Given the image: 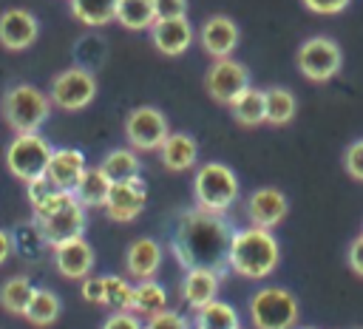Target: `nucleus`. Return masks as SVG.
Segmentation results:
<instances>
[{
	"label": "nucleus",
	"instance_id": "f257e3e1",
	"mask_svg": "<svg viewBox=\"0 0 363 329\" xmlns=\"http://www.w3.org/2000/svg\"><path fill=\"white\" fill-rule=\"evenodd\" d=\"M230 238H233V230L218 213H207L196 207L179 218L176 235H173V252L184 269L210 267L216 272H224Z\"/></svg>",
	"mask_w": 363,
	"mask_h": 329
},
{
	"label": "nucleus",
	"instance_id": "f03ea898",
	"mask_svg": "<svg viewBox=\"0 0 363 329\" xmlns=\"http://www.w3.org/2000/svg\"><path fill=\"white\" fill-rule=\"evenodd\" d=\"M278 258H281V247L272 230H261L252 224L244 230H233L230 250H227V269H233L235 275L261 281L272 275V269L278 267Z\"/></svg>",
	"mask_w": 363,
	"mask_h": 329
},
{
	"label": "nucleus",
	"instance_id": "7ed1b4c3",
	"mask_svg": "<svg viewBox=\"0 0 363 329\" xmlns=\"http://www.w3.org/2000/svg\"><path fill=\"white\" fill-rule=\"evenodd\" d=\"M0 108L14 133H34L51 116V96L31 82H17L3 94Z\"/></svg>",
	"mask_w": 363,
	"mask_h": 329
},
{
	"label": "nucleus",
	"instance_id": "20e7f679",
	"mask_svg": "<svg viewBox=\"0 0 363 329\" xmlns=\"http://www.w3.org/2000/svg\"><path fill=\"white\" fill-rule=\"evenodd\" d=\"M238 193H241L238 176L221 162H207L193 176V199L199 210L224 216L238 201Z\"/></svg>",
	"mask_w": 363,
	"mask_h": 329
},
{
	"label": "nucleus",
	"instance_id": "39448f33",
	"mask_svg": "<svg viewBox=\"0 0 363 329\" xmlns=\"http://www.w3.org/2000/svg\"><path fill=\"white\" fill-rule=\"evenodd\" d=\"M51 153H54V147H51V142L40 130H34V133H17L9 142V147H6V167H9V173L14 179H20V182L28 184V182L45 176L48 162H51Z\"/></svg>",
	"mask_w": 363,
	"mask_h": 329
},
{
	"label": "nucleus",
	"instance_id": "423d86ee",
	"mask_svg": "<svg viewBox=\"0 0 363 329\" xmlns=\"http://www.w3.org/2000/svg\"><path fill=\"white\" fill-rule=\"evenodd\" d=\"M250 320L255 329H292L298 320V298L286 286H261L250 298Z\"/></svg>",
	"mask_w": 363,
	"mask_h": 329
},
{
	"label": "nucleus",
	"instance_id": "0eeeda50",
	"mask_svg": "<svg viewBox=\"0 0 363 329\" xmlns=\"http://www.w3.org/2000/svg\"><path fill=\"white\" fill-rule=\"evenodd\" d=\"M295 65L306 79L326 82L340 71L343 54H340V45L332 37L318 34V37H309V40L301 43V48L295 54Z\"/></svg>",
	"mask_w": 363,
	"mask_h": 329
},
{
	"label": "nucleus",
	"instance_id": "6e6552de",
	"mask_svg": "<svg viewBox=\"0 0 363 329\" xmlns=\"http://www.w3.org/2000/svg\"><path fill=\"white\" fill-rule=\"evenodd\" d=\"M48 96H51V105L62 111H82L96 96V77L82 65L65 68L51 79Z\"/></svg>",
	"mask_w": 363,
	"mask_h": 329
},
{
	"label": "nucleus",
	"instance_id": "1a4fd4ad",
	"mask_svg": "<svg viewBox=\"0 0 363 329\" xmlns=\"http://www.w3.org/2000/svg\"><path fill=\"white\" fill-rule=\"evenodd\" d=\"M167 133V119L153 105H139L125 119V139L133 150H159Z\"/></svg>",
	"mask_w": 363,
	"mask_h": 329
},
{
	"label": "nucleus",
	"instance_id": "9d476101",
	"mask_svg": "<svg viewBox=\"0 0 363 329\" xmlns=\"http://www.w3.org/2000/svg\"><path fill=\"white\" fill-rule=\"evenodd\" d=\"M204 88L216 102L230 105L235 96H241L250 88V71L244 62H238L233 57L216 60L204 74Z\"/></svg>",
	"mask_w": 363,
	"mask_h": 329
},
{
	"label": "nucleus",
	"instance_id": "9b49d317",
	"mask_svg": "<svg viewBox=\"0 0 363 329\" xmlns=\"http://www.w3.org/2000/svg\"><path fill=\"white\" fill-rule=\"evenodd\" d=\"M37 227H40V238L51 247L65 244L71 238H79L85 230V207L77 199H68L57 213L37 221Z\"/></svg>",
	"mask_w": 363,
	"mask_h": 329
},
{
	"label": "nucleus",
	"instance_id": "f8f14e48",
	"mask_svg": "<svg viewBox=\"0 0 363 329\" xmlns=\"http://www.w3.org/2000/svg\"><path fill=\"white\" fill-rule=\"evenodd\" d=\"M147 204V184L139 179H130V182H116L111 184V193H108V201H105V213L111 221L116 224H128L133 221Z\"/></svg>",
	"mask_w": 363,
	"mask_h": 329
},
{
	"label": "nucleus",
	"instance_id": "ddd939ff",
	"mask_svg": "<svg viewBox=\"0 0 363 329\" xmlns=\"http://www.w3.org/2000/svg\"><path fill=\"white\" fill-rule=\"evenodd\" d=\"M241 40V31L238 26L227 17V14H213L201 23L199 28V43L201 48L213 57V60H224V57H233L235 45Z\"/></svg>",
	"mask_w": 363,
	"mask_h": 329
},
{
	"label": "nucleus",
	"instance_id": "4468645a",
	"mask_svg": "<svg viewBox=\"0 0 363 329\" xmlns=\"http://www.w3.org/2000/svg\"><path fill=\"white\" fill-rule=\"evenodd\" d=\"M286 210H289V201L278 187H258L247 199V218L252 227H261V230L278 227Z\"/></svg>",
	"mask_w": 363,
	"mask_h": 329
},
{
	"label": "nucleus",
	"instance_id": "2eb2a0df",
	"mask_svg": "<svg viewBox=\"0 0 363 329\" xmlns=\"http://www.w3.org/2000/svg\"><path fill=\"white\" fill-rule=\"evenodd\" d=\"M40 34V23L26 9H6L0 14V45L6 51H26L34 45Z\"/></svg>",
	"mask_w": 363,
	"mask_h": 329
},
{
	"label": "nucleus",
	"instance_id": "dca6fc26",
	"mask_svg": "<svg viewBox=\"0 0 363 329\" xmlns=\"http://www.w3.org/2000/svg\"><path fill=\"white\" fill-rule=\"evenodd\" d=\"M94 247L79 235V238H71L65 244H57L54 247V267L62 278H71V281H82L91 275L94 269Z\"/></svg>",
	"mask_w": 363,
	"mask_h": 329
},
{
	"label": "nucleus",
	"instance_id": "f3484780",
	"mask_svg": "<svg viewBox=\"0 0 363 329\" xmlns=\"http://www.w3.org/2000/svg\"><path fill=\"white\" fill-rule=\"evenodd\" d=\"M85 170H88V164H85V153H82V150H77V147H57V150L51 153L45 179H48L57 190L74 193V187H77V182L82 179Z\"/></svg>",
	"mask_w": 363,
	"mask_h": 329
},
{
	"label": "nucleus",
	"instance_id": "a211bd4d",
	"mask_svg": "<svg viewBox=\"0 0 363 329\" xmlns=\"http://www.w3.org/2000/svg\"><path fill=\"white\" fill-rule=\"evenodd\" d=\"M153 45L167 54V57H179L193 45V26L187 17H170V20H156L150 28Z\"/></svg>",
	"mask_w": 363,
	"mask_h": 329
},
{
	"label": "nucleus",
	"instance_id": "6ab92c4d",
	"mask_svg": "<svg viewBox=\"0 0 363 329\" xmlns=\"http://www.w3.org/2000/svg\"><path fill=\"white\" fill-rule=\"evenodd\" d=\"M218 286H221V272L210 267H193L182 281V298L190 309H201L204 303L216 301Z\"/></svg>",
	"mask_w": 363,
	"mask_h": 329
},
{
	"label": "nucleus",
	"instance_id": "aec40b11",
	"mask_svg": "<svg viewBox=\"0 0 363 329\" xmlns=\"http://www.w3.org/2000/svg\"><path fill=\"white\" fill-rule=\"evenodd\" d=\"M159 267H162V247H159V241H153L147 235L130 241V247L125 252V269H128L130 278L150 281L159 272Z\"/></svg>",
	"mask_w": 363,
	"mask_h": 329
},
{
	"label": "nucleus",
	"instance_id": "412c9836",
	"mask_svg": "<svg viewBox=\"0 0 363 329\" xmlns=\"http://www.w3.org/2000/svg\"><path fill=\"white\" fill-rule=\"evenodd\" d=\"M159 156H162V164L167 170H187L196 164L199 159V145L190 133H167V139L162 142L159 147Z\"/></svg>",
	"mask_w": 363,
	"mask_h": 329
},
{
	"label": "nucleus",
	"instance_id": "4be33fe9",
	"mask_svg": "<svg viewBox=\"0 0 363 329\" xmlns=\"http://www.w3.org/2000/svg\"><path fill=\"white\" fill-rule=\"evenodd\" d=\"M99 170L111 179V184H116V182L139 179V173H142V162H139V156H136L130 147H113V150H108V153L102 156Z\"/></svg>",
	"mask_w": 363,
	"mask_h": 329
},
{
	"label": "nucleus",
	"instance_id": "5701e85b",
	"mask_svg": "<svg viewBox=\"0 0 363 329\" xmlns=\"http://www.w3.org/2000/svg\"><path fill=\"white\" fill-rule=\"evenodd\" d=\"M111 193V179L99 170V167H88L82 173V179L74 187V199L88 210V207H105Z\"/></svg>",
	"mask_w": 363,
	"mask_h": 329
},
{
	"label": "nucleus",
	"instance_id": "b1692460",
	"mask_svg": "<svg viewBox=\"0 0 363 329\" xmlns=\"http://www.w3.org/2000/svg\"><path fill=\"white\" fill-rule=\"evenodd\" d=\"M230 111H233V119L238 125H247V128H255L261 122H267V102H264V91L261 88H247L241 96H235L230 102Z\"/></svg>",
	"mask_w": 363,
	"mask_h": 329
},
{
	"label": "nucleus",
	"instance_id": "393cba45",
	"mask_svg": "<svg viewBox=\"0 0 363 329\" xmlns=\"http://www.w3.org/2000/svg\"><path fill=\"white\" fill-rule=\"evenodd\" d=\"M116 23L128 31H145L156 23L153 0H119L116 3Z\"/></svg>",
	"mask_w": 363,
	"mask_h": 329
},
{
	"label": "nucleus",
	"instance_id": "a878e982",
	"mask_svg": "<svg viewBox=\"0 0 363 329\" xmlns=\"http://www.w3.org/2000/svg\"><path fill=\"white\" fill-rule=\"evenodd\" d=\"M193 329H241L238 326V312L227 301H210L201 309H196Z\"/></svg>",
	"mask_w": 363,
	"mask_h": 329
},
{
	"label": "nucleus",
	"instance_id": "bb28decb",
	"mask_svg": "<svg viewBox=\"0 0 363 329\" xmlns=\"http://www.w3.org/2000/svg\"><path fill=\"white\" fill-rule=\"evenodd\" d=\"M116 3L119 0H71V14L88 28H102L116 20Z\"/></svg>",
	"mask_w": 363,
	"mask_h": 329
},
{
	"label": "nucleus",
	"instance_id": "cd10ccee",
	"mask_svg": "<svg viewBox=\"0 0 363 329\" xmlns=\"http://www.w3.org/2000/svg\"><path fill=\"white\" fill-rule=\"evenodd\" d=\"M62 312V303L57 298V292L45 289V286H37L31 301H28V309H26V320L34 323V326H51Z\"/></svg>",
	"mask_w": 363,
	"mask_h": 329
},
{
	"label": "nucleus",
	"instance_id": "c85d7f7f",
	"mask_svg": "<svg viewBox=\"0 0 363 329\" xmlns=\"http://www.w3.org/2000/svg\"><path fill=\"white\" fill-rule=\"evenodd\" d=\"M162 309H167V292H164V286H162L159 281H153V278H150V281H139V284L133 286L130 312L150 318V315H156V312H162Z\"/></svg>",
	"mask_w": 363,
	"mask_h": 329
},
{
	"label": "nucleus",
	"instance_id": "c756f323",
	"mask_svg": "<svg viewBox=\"0 0 363 329\" xmlns=\"http://www.w3.org/2000/svg\"><path fill=\"white\" fill-rule=\"evenodd\" d=\"M34 289L37 286L26 275H14V278L3 281V286H0V306L6 312H11V315H26Z\"/></svg>",
	"mask_w": 363,
	"mask_h": 329
},
{
	"label": "nucleus",
	"instance_id": "7c9ffc66",
	"mask_svg": "<svg viewBox=\"0 0 363 329\" xmlns=\"http://www.w3.org/2000/svg\"><path fill=\"white\" fill-rule=\"evenodd\" d=\"M264 102H267V122L269 125H286L298 111L295 94L289 88H281V85L267 88L264 91Z\"/></svg>",
	"mask_w": 363,
	"mask_h": 329
},
{
	"label": "nucleus",
	"instance_id": "2f4dec72",
	"mask_svg": "<svg viewBox=\"0 0 363 329\" xmlns=\"http://www.w3.org/2000/svg\"><path fill=\"white\" fill-rule=\"evenodd\" d=\"M105 278V306H111L113 312H130L133 303V284L122 275H102Z\"/></svg>",
	"mask_w": 363,
	"mask_h": 329
},
{
	"label": "nucleus",
	"instance_id": "473e14b6",
	"mask_svg": "<svg viewBox=\"0 0 363 329\" xmlns=\"http://www.w3.org/2000/svg\"><path fill=\"white\" fill-rule=\"evenodd\" d=\"M145 329H193L190 320L176 309H162L145 320Z\"/></svg>",
	"mask_w": 363,
	"mask_h": 329
},
{
	"label": "nucleus",
	"instance_id": "72a5a7b5",
	"mask_svg": "<svg viewBox=\"0 0 363 329\" xmlns=\"http://www.w3.org/2000/svg\"><path fill=\"white\" fill-rule=\"evenodd\" d=\"M343 164H346V173L357 182H363V139L352 142L343 153Z\"/></svg>",
	"mask_w": 363,
	"mask_h": 329
},
{
	"label": "nucleus",
	"instance_id": "f704fd0d",
	"mask_svg": "<svg viewBox=\"0 0 363 329\" xmlns=\"http://www.w3.org/2000/svg\"><path fill=\"white\" fill-rule=\"evenodd\" d=\"M79 292H82V298H85L88 303H102V301H105V278H94V275L82 278Z\"/></svg>",
	"mask_w": 363,
	"mask_h": 329
},
{
	"label": "nucleus",
	"instance_id": "c9c22d12",
	"mask_svg": "<svg viewBox=\"0 0 363 329\" xmlns=\"http://www.w3.org/2000/svg\"><path fill=\"white\" fill-rule=\"evenodd\" d=\"M102 329H145V323L133 312H111L108 320L102 323Z\"/></svg>",
	"mask_w": 363,
	"mask_h": 329
},
{
	"label": "nucleus",
	"instance_id": "e433bc0d",
	"mask_svg": "<svg viewBox=\"0 0 363 329\" xmlns=\"http://www.w3.org/2000/svg\"><path fill=\"white\" fill-rule=\"evenodd\" d=\"M156 6V20H170V17H184L187 0H153Z\"/></svg>",
	"mask_w": 363,
	"mask_h": 329
},
{
	"label": "nucleus",
	"instance_id": "4c0bfd02",
	"mask_svg": "<svg viewBox=\"0 0 363 329\" xmlns=\"http://www.w3.org/2000/svg\"><path fill=\"white\" fill-rule=\"evenodd\" d=\"M301 3L315 14H340L349 6V0H301Z\"/></svg>",
	"mask_w": 363,
	"mask_h": 329
},
{
	"label": "nucleus",
	"instance_id": "58836bf2",
	"mask_svg": "<svg viewBox=\"0 0 363 329\" xmlns=\"http://www.w3.org/2000/svg\"><path fill=\"white\" fill-rule=\"evenodd\" d=\"M349 267L363 275V235H357L352 244H349Z\"/></svg>",
	"mask_w": 363,
	"mask_h": 329
},
{
	"label": "nucleus",
	"instance_id": "ea45409f",
	"mask_svg": "<svg viewBox=\"0 0 363 329\" xmlns=\"http://www.w3.org/2000/svg\"><path fill=\"white\" fill-rule=\"evenodd\" d=\"M11 252H14V238L9 235V230L0 227V264H6L11 258Z\"/></svg>",
	"mask_w": 363,
	"mask_h": 329
},
{
	"label": "nucleus",
	"instance_id": "a19ab883",
	"mask_svg": "<svg viewBox=\"0 0 363 329\" xmlns=\"http://www.w3.org/2000/svg\"><path fill=\"white\" fill-rule=\"evenodd\" d=\"M301 329H315V326H301Z\"/></svg>",
	"mask_w": 363,
	"mask_h": 329
}]
</instances>
